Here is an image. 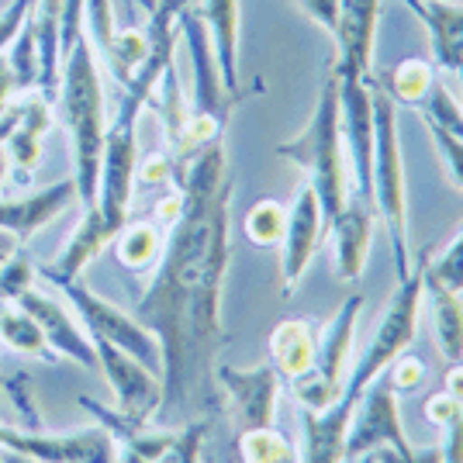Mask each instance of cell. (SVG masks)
I'll return each mask as SVG.
<instances>
[{"label":"cell","mask_w":463,"mask_h":463,"mask_svg":"<svg viewBox=\"0 0 463 463\" xmlns=\"http://www.w3.org/2000/svg\"><path fill=\"white\" fill-rule=\"evenodd\" d=\"M425 377H429L425 364L419 356H408V353H402V356L384 370V381L391 384L394 394H415V391L425 384Z\"/></svg>","instance_id":"obj_37"},{"label":"cell","mask_w":463,"mask_h":463,"mask_svg":"<svg viewBox=\"0 0 463 463\" xmlns=\"http://www.w3.org/2000/svg\"><path fill=\"white\" fill-rule=\"evenodd\" d=\"M66 294V301L73 305L83 326H87V335L97 339V343H108V346H118L121 353L136 356L142 367L156 370L163 377V349H159V339H156L149 328L138 322L136 315H125V311L104 301L100 294L87 288L83 280H62V284H52Z\"/></svg>","instance_id":"obj_8"},{"label":"cell","mask_w":463,"mask_h":463,"mask_svg":"<svg viewBox=\"0 0 463 463\" xmlns=\"http://www.w3.org/2000/svg\"><path fill=\"white\" fill-rule=\"evenodd\" d=\"M0 432H4V422H0Z\"/></svg>","instance_id":"obj_50"},{"label":"cell","mask_w":463,"mask_h":463,"mask_svg":"<svg viewBox=\"0 0 463 463\" xmlns=\"http://www.w3.org/2000/svg\"><path fill=\"white\" fill-rule=\"evenodd\" d=\"M443 391L463 405V364H449L443 373Z\"/></svg>","instance_id":"obj_44"},{"label":"cell","mask_w":463,"mask_h":463,"mask_svg":"<svg viewBox=\"0 0 463 463\" xmlns=\"http://www.w3.org/2000/svg\"><path fill=\"white\" fill-rule=\"evenodd\" d=\"M49 128H52V108H49V100L42 94L24 97L14 132L4 138V153L11 159V166L18 170V184H28L32 174H35Z\"/></svg>","instance_id":"obj_20"},{"label":"cell","mask_w":463,"mask_h":463,"mask_svg":"<svg viewBox=\"0 0 463 463\" xmlns=\"http://www.w3.org/2000/svg\"><path fill=\"white\" fill-rule=\"evenodd\" d=\"M0 463H4V457H0Z\"/></svg>","instance_id":"obj_51"},{"label":"cell","mask_w":463,"mask_h":463,"mask_svg":"<svg viewBox=\"0 0 463 463\" xmlns=\"http://www.w3.org/2000/svg\"><path fill=\"white\" fill-rule=\"evenodd\" d=\"M315 353H318V332L308 318H284L270 332V367L288 384L315 367Z\"/></svg>","instance_id":"obj_23"},{"label":"cell","mask_w":463,"mask_h":463,"mask_svg":"<svg viewBox=\"0 0 463 463\" xmlns=\"http://www.w3.org/2000/svg\"><path fill=\"white\" fill-rule=\"evenodd\" d=\"M149 52V39H146V28H121L115 32V39L108 45V52H104V62H108V70H111V77L125 87L128 80L136 77V70L142 66V59Z\"/></svg>","instance_id":"obj_32"},{"label":"cell","mask_w":463,"mask_h":463,"mask_svg":"<svg viewBox=\"0 0 463 463\" xmlns=\"http://www.w3.org/2000/svg\"><path fill=\"white\" fill-rule=\"evenodd\" d=\"M377 21L381 0H339V14L332 28L335 42V73L370 80L373 77V49H377Z\"/></svg>","instance_id":"obj_15"},{"label":"cell","mask_w":463,"mask_h":463,"mask_svg":"<svg viewBox=\"0 0 463 463\" xmlns=\"http://www.w3.org/2000/svg\"><path fill=\"white\" fill-rule=\"evenodd\" d=\"M425 273L453 294H463V229L436 256H425Z\"/></svg>","instance_id":"obj_33"},{"label":"cell","mask_w":463,"mask_h":463,"mask_svg":"<svg viewBox=\"0 0 463 463\" xmlns=\"http://www.w3.org/2000/svg\"><path fill=\"white\" fill-rule=\"evenodd\" d=\"M35 0H14L4 14H0V52L14 42V35L21 32V24H24V14H28V7H32Z\"/></svg>","instance_id":"obj_39"},{"label":"cell","mask_w":463,"mask_h":463,"mask_svg":"<svg viewBox=\"0 0 463 463\" xmlns=\"http://www.w3.org/2000/svg\"><path fill=\"white\" fill-rule=\"evenodd\" d=\"M425 419L443 432V463H463V405L446 391H436L425 402Z\"/></svg>","instance_id":"obj_30"},{"label":"cell","mask_w":463,"mask_h":463,"mask_svg":"<svg viewBox=\"0 0 463 463\" xmlns=\"http://www.w3.org/2000/svg\"><path fill=\"white\" fill-rule=\"evenodd\" d=\"M377 449H394V453L415 449L405 425H402L398 394L391 391L384 377H377L353 408V422L346 432V463L360 460L367 453H377Z\"/></svg>","instance_id":"obj_10"},{"label":"cell","mask_w":463,"mask_h":463,"mask_svg":"<svg viewBox=\"0 0 463 463\" xmlns=\"http://www.w3.org/2000/svg\"><path fill=\"white\" fill-rule=\"evenodd\" d=\"M149 100L121 90L115 118L108 121L104 136V156H100V187H97V212L115 232L125 229L132 191H136V166H138V115Z\"/></svg>","instance_id":"obj_6"},{"label":"cell","mask_w":463,"mask_h":463,"mask_svg":"<svg viewBox=\"0 0 463 463\" xmlns=\"http://www.w3.org/2000/svg\"><path fill=\"white\" fill-rule=\"evenodd\" d=\"M163 242H166L163 229H159L156 222H149V218H138V222H125V229L118 232V239L111 246H115L118 263H121L125 270L146 273L149 267L159 263Z\"/></svg>","instance_id":"obj_26"},{"label":"cell","mask_w":463,"mask_h":463,"mask_svg":"<svg viewBox=\"0 0 463 463\" xmlns=\"http://www.w3.org/2000/svg\"><path fill=\"white\" fill-rule=\"evenodd\" d=\"M142 4H146V7H153V0H142Z\"/></svg>","instance_id":"obj_49"},{"label":"cell","mask_w":463,"mask_h":463,"mask_svg":"<svg viewBox=\"0 0 463 463\" xmlns=\"http://www.w3.org/2000/svg\"><path fill=\"white\" fill-rule=\"evenodd\" d=\"M298 7L308 14L322 32L332 35V28H335V14H339V0H298Z\"/></svg>","instance_id":"obj_40"},{"label":"cell","mask_w":463,"mask_h":463,"mask_svg":"<svg viewBox=\"0 0 463 463\" xmlns=\"http://www.w3.org/2000/svg\"><path fill=\"white\" fill-rule=\"evenodd\" d=\"M353 408L335 402L326 411L301 408V463H346V432Z\"/></svg>","instance_id":"obj_19"},{"label":"cell","mask_w":463,"mask_h":463,"mask_svg":"<svg viewBox=\"0 0 463 463\" xmlns=\"http://www.w3.org/2000/svg\"><path fill=\"white\" fill-rule=\"evenodd\" d=\"M326 222H328V214H326V208H322V201H318V194L311 191L308 184H301V191H298V197H294V204H290V212H288L284 242L277 246V250H280V280H284L280 294H284V298L298 294V288H301L311 260H315V252L322 246Z\"/></svg>","instance_id":"obj_14"},{"label":"cell","mask_w":463,"mask_h":463,"mask_svg":"<svg viewBox=\"0 0 463 463\" xmlns=\"http://www.w3.org/2000/svg\"><path fill=\"white\" fill-rule=\"evenodd\" d=\"M208 429H212V419H197V422L176 429L163 463H201V446L208 439Z\"/></svg>","instance_id":"obj_35"},{"label":"cell","mask_w":463,"mask_h":463,"mask_svg":"<svg viewBox=\"0 0 463 463\" xmlns=\"http://www.w3.org/2000/svg\"><path fill=\"white\" fill-rule=\"evenodd\" d=\"M360 463H377V457H373V453H367V457H360Z\"/></svg>","instance_id":"obj_47"},{"label":"cell","mask_w":463,"mask_h":463,"mask_svg":"<svg viewBox=\"0 0 463 463\" xmlns=\"http://www.w3.org/2000/svg\"><path fill=\"white\" fill-rule=\"evenodd\" d=\"M59 111L62 125L73 138V184L77 201L83 208L97 204L100 187V156L108 136V108H104V83L90 39L73 45V52L62 59V80H59Z\"/></svg>","instance_id":"obj_2"},{"label":"cell","mask_w":463,"mask_h":463,"mask_svg":"<svg viewBox=\"0 0 463 463\" xmlns=\"http://www.w3.org/2000/svg\"><path fill=\"white\" fill-rule=\"evenodd\" d=\"M197 14L208 28V39H212L225 90L239 94V18H242L239 0H204L197 7Z\"/></svg>","instance_id":"obj_22"},{"label":"cell","mask_w":463,"mask_h":463,"mask_svg":"<svg viewBox=\"0 0 463 463\" xmlns=\"http://www.w3.org/2000/svg\"><path fill=\"white\" fill-rule=\"evenodd\" d=\"M136 180L138 184H149V187H156V184H174V156L153 153L146 156V159H138Z\"/></svg>","instance_id":"obj_38"},{"label":"cell","mask_w":463,"mask_h":463,"mask_svg":"<svg viewBox=\"0 0 463 463\" xmlns=\"http://www.w3.org/2000/svg\"><path fill=\"white\" fill-rule=\"evenodd\" d=\"M457 80H460V83H463V66H460V70H457Z\"/></svg>","instance_id":"obj_48"},{"label":"cell","mask_w":463,"mask_h":463,"mask_svg":"<svg viewBox=\"0 0 463 463\" xmlns=\"http://www.w3.org/2000/svg\"><path fill=\"white\" fill-rule=\"evenodd\" d=\"M422 294H425V256L411 267L405 280H398V288L387 301L384 315L377 322V332L370 339V346L364 349L360 364L349 367L346 387L339 394V402L349 408H356L360 394L367 391L377 377H384V370L408 353V346L415 343V332H419V318H422Z\"/></svg>","instance_id":"obj_5"},{"label":"cell","mask_w":463,"mask_h":463,"mask_svg":"<svg viewBox=\"0 0 463 463\" xmlns=\"http://www.w3.org/2000/svg\"><path fill=\"white\" fill-rule=\"evenodd\" d=\"M59 14H62V0H35V7H32V28H35V49H39V83L35 87L49 104L59 100V80H62Z\"/></svg>","instance_id":"obj_24"},{"label":"cell","mask_w":463,"mask_h":463,"mask_svg":"<svg viewBox=\"0 0 463 463\" xmlns=\"http://www.w3.org/2000/svg\"><path fill=\"white\" fill-rule=\"evenodd\" d=\"M14 305L24 308L39 322L42 335H45V343H49V349H52L56 356H66V360H73L80 367L97 370V349H94V343H90V335H83V328L70 318V311L62 308L59 301H52L49 294H42V290L32 288V290H24Z\"/></svg>","instance_id":"obj_17"},{"label":"cell","mask_w":463,"mask_h":463,"mask_svg":"<svg viewBox=\"0 0 463 463\" xmlns=\"http://www.w3.org/2000/svg\"><path fill=\"white\" fill-rule=\"evenodd\" d=\"M364 311V298L353 294L343 301V308L328 318V326L318 335V353H315V367L290 381V394L298 408L308 411H326L339 402L343 387L349 377V356H353V339H356V322Z\"/></svg>","instance_id":"obj_7"},{"label":"cell","mask_w":463,"mask_h":463,"mask_svg":"<svg viewBox=\"0 0 463 463\" xmlns=\"http://www.w3.org/2000/svg\"><path fill=\"white\" fill-rule=\"evenodd\" d=\"M0 343L11 346L14 353H24V356L59 360L56 353L49 349V343H45L39 322L24 308H18L14 301H0Z\"/></svg>","instance_id":"obj_27"},{"label":"cell","mask_w":463,"mask_h":463,"mask_svg":"<svg viewBox=\"0 0 463 463\" xmlns=\"http://www.w3.org/2000/svg\"><path fill=\"white\" fill-rule=\"evenodd\" d=\"M277 156L294 163L301 174L308 176L311 191L318 194L328 222L346 208L349 201V159L346 142H343V118H339V80L328 73L322 94L311 108L308 121L298 136L277 146Z\"/></svg>","instance_id":"obj_3"},{"label":"cell","mask_w":463,"mask_h":463,"mask_svg":"<svg viewBox=\"0 0 463 463\" xmlns=\"http://www.w3.org/2000/svg\"><path fill=\"white\" fill-rule=\"evenodd\" d=\"M335 80H339L343 142H346L349 170L356 176V194L373 201V77L360 80L335 73Z\"/></svg>","instance_id":"obj_13"},{"label":"cell","mask_w":463,"mask_h":463,"mask_svg":"<svg viewBox=\"0 0 463 463\" xmlns=\"http://www.w3.org/2000/svg\"><path fill=\"white\" fill-rule=\"evenodd\" d=\"M35 288V263L28 256H11L0 267V301H18L24 290Z\"/></svg>","instance_id":"obj_36"},{"label":"cell","mask_w":463,"mask_h":463,"mask_svg":"<svg viewBox=\"0 0 463 463\" xmlns=\"http://www.w3.org/2000/svg\"><path fill=\"white\" fill-rule=\"evenodd\" d=\"M73 201H77V184H73V176H70V180H59L52 187H42V191H35V194L0 201V229L11 232L18 242H28V239L39 235L49 222H56L59 214L66 212Z\"/></svg>","instance_id":"obj_18"},{"label":"cell","mask_w":463,"mask_h":463,"mask_svg":"<svg viewBox=\"0 0 463 463\" xmlns=\"http://www.w3.org/2000/svg\"><path fill=\"white\" fill-rule=\"evenodd\" d=\"M405 4L429 32L432 59L446 73L457 77V70L463 66V4H446V0H405Z\"/></svg>","instance_id":"obj_21"},{"label":"cell","mask_w":463,"mask_h":463,"mask_svg":"<svg viewBox=\"0 0 463 463\" xmlns=\"http://www.w3.org/2000/svg\"><path fill=\"white\" fill-rule=\"evenodd\" d=\"M18 246H21V242L14 239V235H11V232L0 229V267H4L11 256H18Z\"/></svg>","instance_id":"obj_45"},{"label":"cell","mask_w":463,"mask_h":463,"mask_svg":"<svg viewBox=\"0 0 463 463\" xmlns=\"http://www.w3.org/2000/svg\"><path fill=\"white\" fill-rule=\"evenodd\" d=\"M422 125L429 128L432 142H436V153H439V159H443L446 180H449L457 191H463V136L449 132V128H443V125H436L432 118H425V115H422Z\"/></svg>","instance_id":"obj_34"},{"label":"cell","mask_w":463,"mask_h":463,"mask_svg":"<svg viewBox=\"0 0 463 463\" xmlns=\"http://www.w3.org/2000/svg\"><path fill=\"white\" fill-rule=\"evenodd\" d=\"M7 170H11V159H7L4 146H0V187H4V180H7Z\"/></svg>","instance_id":"obj_46"},{"label":"cell","mask_w":463,"mask_h":463,"mask_svg":"<svg viewBox=\"0 0 463 463\" xmlns=\"http://www.w3.org/2000/svg\"><path fill=\"white\" fill-rule=\"evenodd\" d=\"M242 232H246V239L252 246L277 250L284 242V232H288V208L280 201H273V197L256 201L250 214H246V222H242Z\"/></svg>","instance_id":"obj_31"},{"label":"cell","mask_w":463,"mask_h":463,"mask_svg":"<svg viewBox=\"0 0 463 463\" xmlns=\"http://www.w3.org/2000/svg\"><path fill=\"white\" fill-rule=\"evenodd\" d=\"M18 94V80H14V70L7 56H0V115L11 108V97Z\"/></svg>","instance_id":"obj_43"},{"label":"cell","mask_w":463,"mask_h":463,"mask_svg":"<svg viewBox=\"0 0 463 463\" xmlns=\"http://www.w3.org/2000/svg\"><path fill=\"white\" fill-rule=\"evenodd\" d=\"M377 463H443V449H411V453H394V449H377Z\"/></svg>","instance_id":"obj_41"},{"label":"cell","mask_w":463,"mask_h":463,"mask_svg":"<svg viewBox=\"0 0 463 463\" xmlns=\"http://www.w3.org/2000/svg\"><path fill=\"white\" fill-rule=\"evenodd\" d=\"M0 446L35 463H118L115 436L100 422L77 432H62V436H49L39 429H14L4 422Z\"/></svg>","instance_id":"obj_9"},{"label":"cell","mask_w":463,"mask_h":463,"mask_svg":"<svg viewBox=\"0 0 463 463\" xmlns=\"http://www.w3.org/2000/svg\"><path fill=\"white\" fill-rule=\"evenodd\" d=\"M97 349V367L104 373V381L115 391L118 411L136 425H149L153 419H159V405H163V377L156 370L142 367L136 356L121 353L118 346L97 343L90 339Z\"/></svg>","instance_id":"obj_12"},{"label":"cell","mask_w":463,"mask_h":463,"mask_svg":"<svg viewBox=\"0 0 463 463\" xmlns=\"http://www.w3.org/2000/svg\"><path fill=\"white\" fill-rule=\"evenodd\" d=\"M214 384L222 391V402L229 405L239 432L277 425V408H280V387H284V381H280V373L270 364H260V367L218 364L214 367Z\"/></svg>","instance_id":"obj_11"},{"label":"cell","mask_w":463,"mask_h":463,"mask_svg":"<svg viewBox=\"0 0 463 463\" xmlns=\"http://www.w3.org/2000/svg\"><path fill=\"white\" fill-rule=\"evenodd\" d=\"M377 208L364 194H349L346 208L332 218V239H335V273L343 284H356L367 270V252L373 242Z\"/></svg>","instance_id":"obj_16"},{"label":"cell","mask_w":463,"mask_h":463,"mask_svg":"<svg viewBox=\"0 0 463 463\" xmlns=\"http://www.w3.org/2000/svg\"><path fill=\"white\" fill-rule=\"evenodd\" d=\"M180 212H184V194H180V187H174L166 197L156 201V225H166L170 229L176 218H180Z\"/></svg>","instance_id":"obj_42"},{"label":"cell","mask_w":463,"mask_h":463,"mask_svg":"<svg viewBox=\"0 0 463 463\" xmlns=\"http://www.w3.org/2000/svg\"><path fill=\"white\" fill-rule=\"evenodd\" d=\"M425 301H429V318H432V335L443 353L446 364H463V301L460 294L446 290L425 273Z\"/></svg>","instance_id":"obj_25"},{"label":"cell","mask_w":463,"mask_h":463,"mask_svg":"<svg viewBox=\"0 0 463 463\" xmlns=\"http://www.w3.org/2000/svg\"><path fill=\"white\" fill-rule=\"evenodd\" d=\"M235 453L242 463H298V457H301L277 425L239 432L235 436Z\"/></svg>","instance_id":"obj_28"},{"label":"cell","mask_w":463,"mask_h":463,"mask_svg":"<svg viewBox=\"0 0 463 463\" xmlns=\"http://www.w3.org/2000/svg\"><path fill=\"white\" fill-rule=\"evenodd\" d=\"M436 83V73H432V62L429 59H405L391 70L387 77V94L394 104H408V108H422L429 90Z\"/></svg>","instance_id":"obj_29"},{"label":"cell","mask_w":463,"mask_h":463,"mask_svg":"<svg viewBox=\"0 0 463 463\" xmlns=\"http://www.w3.org/2000/svg\"><path fill=\"white\" fill-rule=\"evenodd\" d=\"M184 212L170 225L159 263L136 318L163 349V405L159 415H187L191 408H218L214 384L222 328V288L229 273V204L232 180L225 138L204 146L174 174Z\"/></svg>","instance_id":"obj_1"},{"label":"cell","mask_w":463,"mask_h":463,"mask_svg":"<svg viewBox=\"0 0 463 463\" xmlns=\"http://www.w3.org/2000/svg\"><path fill=\"white\" fill-rule=\"evenodd\" d=\"M373 208L387 225L398 280L411 273V232H408V184L398 108L384 87L373 83Z\"/></svg>","instance_id":"obj_4"}]
</instances>
